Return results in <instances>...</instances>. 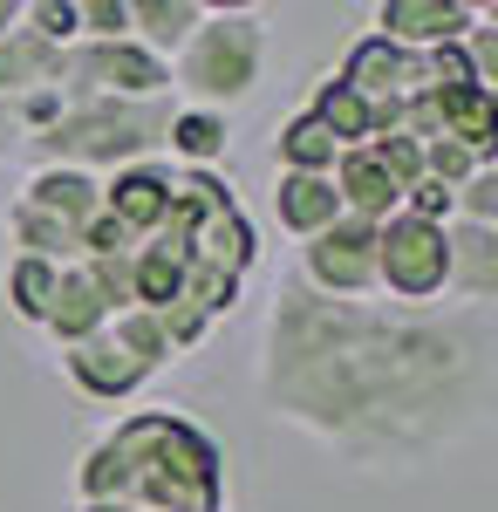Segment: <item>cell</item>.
<instances>
[{"mask_svg": "<svg viewBox=\"0 0 498 512\" xmlns=\"http://www.w3.org/2000/svg\"><path fill=\"white\" fill-rule=\"evenodd\" d=\"M260 396L273 424L321 437L348 458H423L458 444L492 403L485 315L437 321L417 308L321 301L287 287L267 315Z\"/></svg>", "mask_w": 498, "mask_h": 512, "instance_id": "cell-1", "label": "cell"}, {"mask_svg": "<svg viewBox=\"0 0 498 512\" xmlns=\"http://www.w3.org/2000/svg\"><path fill=\"white\" fill-rule=\"evenodd\" d=\"M82 506L226 512V451L178 410H130L76 465Z\"/></svg>", "mask_w": 498, "mask_h": 512, "instance_id": "cell-2", "label": "cell"}, {"mask_svg": "<svg viewBox=\"0 0 498 512\" xmlns=\"http://www.w3.org/2000/svg\"><path fill=\"white\" fill-rule=\"evenodd\" d=\"M164 69H171V89L185 96V110L232 117L267 76V21L260 14H205Z\"/></svg>", "mask_w": 498, "mask_h": 512, "instance_id": "cell-3", "label": "cell"}, {"mask_svg": "<svg viewBox=\"0 0 498 512\" xmlns=\"http://www.w3.org/2000/svg\"><path fill=\"white\" fill-rule=\"evenodd\" d=\"M171 355L178 349H171V335H164V321H157L151 308H116L89 342L62 349V369H69V383H76L82 396H96V403H130Z\"/></svg>", "mask_w": 498, "mask_h": 512, "instance_id": "cell-4", "label": "cell"}, {"mask_svg": "<svg viewBox=\"0 0 498 512\" xmlns=\"http://www.w3.org/2000/svg\"><path fill=\"white\" fill-rule=\"evenodd\" d=\"M55 103H96V96H116V103H157V96H171V69L157 62L151 48H137V41H69L62 55H55Z\"/></svg>", "mask_w": 498, "mask_h": 512, "instance_id": "cell-5", "label": "cell"}, {"mask_svg": "<svg viewBox=\"0 0 498 512\" xmlns=\"http://www.w3.org/2000/svg\"><path fill=\"white\" fill-rule=\"evenodd\" d=\"M444 274H451V260H444V226H423L410 212H396L376 226V294H389L396 308H430L437 294H444Z\"/></svg>", "mask_w": 498, "mask_h": 512, "instance_id": "cell-6", "label": "cell"}, {"mask_svg": "<svg viewBox=\"0 0 498 512\" xmlns=\"http://www.w3.org/2000/svg\"><path fill=\"white\" fill-rule=\"evenodd\" d=\"M301 287L321 301H369L376 294V226L335 219L301 246Z\"/></svg>", "mask_w": 498, "mask_h": 512, "instance_id": "cell-7", "label": "cell"}, {"mask_svg": "<svg viewBox=\"0 0 498 512\" xmlns=\"http://www.w3.org/2000/svg\"><path fill=\"white\" fill-rule=\"evenodd\" d=\"M171 192H178V171L171 164H123L103 178V212H110L116 226L130 239H144L164 226V212H171Z\"/></svg>", "mask_w": 498, "mask_h": 512, "instance_id": "cell-8", "label": "cell"}, {"mask_svg": "<svg viewBox=\"0 0 498 512\" xmlns=\"http://www.w3.org/2000/svg\"><path fill=\"white\" fill-rule=\"evenodd\" d=\"M14 205H28L41 212L48 226H62V233H89V219L103 212V178H89V171H69V164H35V178L21 185Z\"/></svg>", "mask_w": 498, "mask_h": 512, "instance_id": "cell-9", "label": "cell"}, {"mask_svg": "<svg viewBox=\"0 0 498 512\" xmlns=\"http://www.w3.org/2000/svg\"><path fill=\"white\" fill-rule=\"evenodd\" d=\"M444 260H451L444 294H458L471 315H485L498 301V226H464V219H451L444 226Z\"/></svg>", "mask_w": 498, "mask_h": 512, "instance_id": "cell-10", "label": "cell"}, {"mask_svg": "<svg viewBox=\"0 0 498 512\" xmlns=\"http://www.w3.org/2000/svg\"><path fill=\"white\" fill-rule=\"evenodd\" d=\"M471 14H478V7H464V0H383V7H376V35L396 41V48H410V55H430V48L464 41Z\"/></svg>", "mask_w": 498, "mask_h": 512, "instance_id": "cell-11", "label": "cell"}, {"mask_svg": "<svg viewBox=\"0 0 498 512\" xmlns=\"http://www.w3.org/2000/svg\"><path fill=\"white\" fill-rule=\"evenodd\" d=\"M328 185H335V198H342V219L383 226V219H396V212H403V192L389 185V171L369 158V151H342V158H335V171H328Z\"/></svg>", "mask_w": 498, "mask_h": 512, "instance_id": "cell-12", "label": "cell"}, {"mask_svg": "<svg viewBox=\"0 0 498 512\" xmlns=\"http://www.w3.org/2000/svg\"><path fill=\"white\" fill-rule=\"evenodd\" d=\"M55 55H62V48H48V41H35L21 28V0H0V96L14 103V96H28V89H48Z\"/></svg>", "mask_w": 498, "mask_h": 512, "instance_id": "cell-13", "label": "cell"}, {"mask_svg": "<svg viewBox=\"0 0 498 512\" xmlns=\"http://www.w3.org/2000/svg\"><path fill=\"white\" fill-rule=\"evenodd\" d=\"M110 315H116V308L96 294V280L82 274V260H76V267H62V274H55V294H48V315H41V328H48L62 349H76V342H89V335H96Z\"/></svg>", "mask_w": 498, "mask_h": 512, "instance_id": "cell-14", "label": "cell"}, {"mask_svg": "<svg viewBox=\"0 0 498 512\" xmlns=\"http://www.w3.org/2000/svg\"><path fill=\"white\" fill-rule=\"evenodd\" d=\"M273 212H280V226L307 246L314 233H328V226L342 219V198H335V185H328V178L280 171V178H273Z\"/></svg>", "mask_w": 498, "mask_h": 512, "instance_id": "cell-15", "label": "cell"}, {"mask_svg": "<svg viewBox=\"0 0 498 512\" xmlns=\"http://www.w3.org/2000/svg\"><path fill=\"white\" fill-rule=\"evenodd\" d=\"M205 14H212V7H198V0H130V41L151 48L157 62H171V55L192 41V28Z\"/></svg>", "mask_w": 498, "mask_h": 512, "instance_id": "cell-16", "label": "cell"}, {"mask_svg": "<svg viewBox=\"0 0 498 512\" xmlns=\"http://www.w3.org/2000/svg\"><path fill=\"white\" fill-rule=\"evenodd\" d=\"M232 144V117H219V110H171V130H164V151L185 164V171H212V164L226 158Z\"/></svg>", "mask_w": 498, "mask_h": 512, "instance_id": "cell-17", "label": "cell"}, {"mask_svg": "<svg viewBox=\"0 0 498 512\" xmlns=\"http://www.w3.org/2000/svg\"><path fill=\"white\" fill-rule=\"evenodd\" d=\"M273 158H280V171L328 178V171H335V158H342V144H335V130L314 117V110H294V117L280 123V137H273Z\"/></svg>", "mask_w": 498, "mask_h": 512, "instance_id": "cell-18", "label": "cell"}, {"mask_svg": "<svg viewBox=\"0 0 498 512\" xmlns=\"http://www.w3.org/2000/svg\"><path fill=\"white\" fill-rule=\"evenodd\" d=\"M307 110L335 130V144H342V151H362V144L376 137V110H369L342 76H321V89H314V103H307Z\"/></svg>", "mask_w": 498, "mask_h": 512, "instance_id": "cell-19", "label": "cell"}, {"mask_svg": "<svg viewBox=\"0 0 498 512\" xmlns=\"http://www.w3.org/2000/svg\"><path fill=\"white\" fill-rule=\"evenodd\" d=\"M55 274H62V267H48V260H21V253H14V260H7V308L41 328L48 294H55Z\"/></svg>", "mask_w": 498, "mask_h": 512, "instance_id": "cell-20", "label": "cell"}, {"mask_svg": "<svg viewBox=\"0 0 498 512\" xmlns=\"http://www.w3.org/2000/svg\"><path fill=\"white\" fill-rule=\"evenodd\" d=\"M362 151H369V158L389 171V185H396V192H410V185L423 178V144H417V137H403V130H389V137L362 144Z\"/></svg>", "mask_w": 498, "mask_h": 512, "instance_id": "cell-21", "label": "cell"}, {"mask_svg": "<svg viewBox=\"0 0 498 512\" xmlns=\"http://www.w3.org/2000/svg\"><path fill=\"white\" fill-rule=\"evenodd\" d=\"M458 219L464 226H498V164H478L458 185Z\"/></svg>", "mask_w": 498, "mask_h": 512, "instance_id": "cell-22", "label": "cell"}, {"mask_svg": "<svg viewBox=\"0 0 498 512\" xmlns=\"http://www.w3.org/2000/svg\"><path fill=\"white\" fill-rule=\"evenodd\" d=\"M82 512H137V506H82Z\"/></svg>", "mask_w": 498, "mask_h": 512, "instance_id": "cell-23", "label": "cell"}]
</instances>
